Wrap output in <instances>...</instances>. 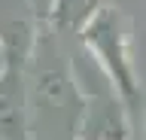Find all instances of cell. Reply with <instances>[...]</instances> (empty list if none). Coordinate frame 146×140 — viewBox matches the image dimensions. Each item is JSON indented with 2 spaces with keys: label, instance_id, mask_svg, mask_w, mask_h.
<instances>
[{
  "label": "cell",
  "instance_id": "cell-1",
  "mask_svg": "<svg viewBox=\"0 0 146 140\" xmlns=\"http://www.w3.org/2000/svg\"><path fill=\"white\" fill-rule=\"evenodd\" d=\"M82 43L94 58V64L107 73L116 94L131 107L140 101L131 46H128V21L116 6H98L85 25H82Z\"/></svg>",
  "mask_w": 146,
  "mask_h": 140
},
{
  "label": "cell",
  "instance_id": "cell-2",
  "mask_svg": "<svg viewBox=\"0 0 146 140\" xmlns=\"http://www.w3.org/2000/svg\"><path fill=\"white\" fill-rule=\"evenodd\" d=\"M70 76L64 70H43L36 76V88H34V107L36 113L43 116V122L52 128V125H61L67 119V94H70Z\"/></svg>",
  "mask_w": 146,
  "mask_h": 140
},
{
  "label": "cell",
  "instance_id": "cell-3",
  "mask_svg": "<svg viewBox=\"0 0 146 140\" xmlns=\"http://www.w3.org/2000/svg\"><path fill=\"white\" fill-rule=\"evenodd\" d=\"M94 0H52V21L58 28H73L85 25L94 15Z\"/></svg>",
  "mask_w": 146,
  "mask_h": 140
},
{
  "label": "cell",
  "instance_id": "cell-4",
  "mask_svg": "<svg viewBox=\"0 0 146 140\" xmlns=\"http://www.w3.org/2000/svg\"><path fill=\"white\" fill-rule=\"evenodd\" d=\"M3 67H6V61H3V58H0V73H3Z\"/></svg>",
  "mask_w": 146,
  "mask_h": 140
},
{
  "label": "cell",
  "instance_id": "cell-5",
  "mask_svg": "<svg viewBox=\"0 0 146 140\" xmlns=\"http://www.w3.org/2000/svg\"><path fill=\"white\" fill-rule=\"evenodd\" d=\"M0 58H3V43H0Z\"/></svg>",
  "mask_w": 146,
  "mask_h": 140
}]
</instances>
